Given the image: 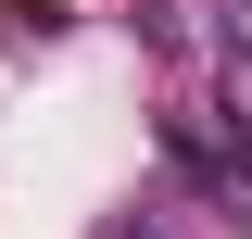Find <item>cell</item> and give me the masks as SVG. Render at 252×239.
Listing matches in <instances>:
<instances>
[{
  "instance_id": "obj_1",
  "label": "cell",
  "mask_w": 252,
  "mask_h": 239,
  "mask_svg": "<svg viewBox=\"0 0 252 239\" xmlns=\"http://www.w3.org/2000/svg\"><path fill=\"white\" fill-rule=\"evenodd\" d=\"M164 164H177V177L202 189V202H215L227 227H252V151L227 139L215 114H164Z\"/></svg>"
},
{
  "instance_id": "obj_2",
  "label": "cell",
  "mask_w": 252,
  "mask_h": 239,
  "mask_svg": "<svg viewBox=\"0 0 252 239\" xmlns=\"http://www.w3.org/2000/svg\"><path fill=\"white\" fill-rule=\"evenodd\" d=\"M215 38H227V51L252 63V0H227V26H215Z\"/></svg>"
}]
</instances>
